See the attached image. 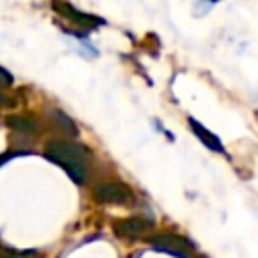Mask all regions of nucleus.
I'll list each match as a JSON object with an SVG mask.
<instances>
[{"mask_svg":"<svg viewBox=\"0 0 258 258\" xmlns=\"http://www.w3.org/2000/svg\"><path fill=\"white\" fill-rule=\"evenodd\" d=\"M14 99H10V97H6V95H2L0 93V107H14Z\"/></svg>","mask_w":258,"mask_h":258,"instance_id":"9b49d317","label":"nucleus"},{"mask_svg":"<svg viewBox=\"0 0 258 258\" xmlns=\"http://www.w3.org/2000/svg\"><path fill=\"white\" fill-rule=\"evenodd\" d=\"M113 234L117 238L123 240H135V238H143L145 234L153 232V222L145 220V218H123L113 222Z\"/></svg>","mask_w":258,"mask_h":258,"instance_id":"20e7f679","label":"nucleus"},{"mask_svg":"<svg viewBox=\"0 0 258 258\" xmlns=\"http://www.w3.org/2000/svg\"><path fill=\"white\" fill-rule=\"evenodd\" d=\"M52 8H54L58 14H62L64 18L73 20V24H77V26L97 28V26L105 24L103 18H97V16H93V14H87V12H81V10H77L75 6H71L69 2H62V0H54V2H52Z\"/></svg>","mask_w":258,"mask_h":258,"instance_id":"39448f33","label":"nucleus"},{"mask_svg":"<svg viewBox=\"0 0 258 258\" xmlns=\"http://www.w3.org/2000/svg\"><path fill=\"white\" fill-rule=\"evenodd\" d=\"M52 123L64 133V135H71V137H77V127L73 123V119L69 115H64L62 111H52Z\"/></svg>","mask_w":258,"mask_h":258,"instance_id":"6e6552de","label":"nucleus"},{"mask_svg":"<svg viewBox=\"0 0 258 258\" xmlns=\"http://www.w3.org/2000/svg\"><path fill=\"white\" fill-rule=\"evenodd\" d=\"M210 2H216V0H210Z\"/></svg>","mask_w":258,"mask_h":258,"instance_id":"f8f14e48","label":"nucleus"},{"mask_svg":"<svg viewBox=\"0 0 258 258\" xmlns=\"http://www.w3.org/2000/svg\"><path fill=\"white\" fill-rule=\"evenodd\" d=\"M4 258H40L36 252H6Z\"/></svg>","mask_w":258,"mask_h":258,"instance_id":"9d476101","label":"nucleus"},{"mask_svg":"<svg viewBox=\"0 0 258 258\" xmlns=\"http://www.w3.org/2000/svg\"><path fill=\"white\" fill-rule=\"evenodd\" d=\"M187 123H189V129L196 133V137H198L208 149H212V151H216V153H224V145H222V141H220V137H218L216 133L208 131V129H206L198 119H194V117H189Z\"/></svg>","mask_w":258,"mask_h":258,"instance_id":"423d86ee","label":"nucleus"},{"mask_svg":"<svg viewBox=\"0 0 258 258\" xmlns=\"http://www.w3.org/2000/svg\"><path fill=\"white\" fill-rule=\"evenodd\" d=\"M6 125L20 131V133H34L38 131V121L32 115H8Z\"/></svg>","mask_w":258,"mask_h":258,"instance_id":"0eeeda50","label":"nucleus"},{"mask_svg":"<svg viewBox=\"0 0 258 258\" xmlns=\"http://www.w3.org/2000/svg\"><path fill=\"white\" fill-rule=\"evenodd\" d=\"M44 155L46 159L62 167L75 183L81 185L87 181L91 169V153L87 147L67 139H50L44 147Z\"/></svg>","mask_w":258,"mask_h":258,"instance_id":"f257e3e1","label":"nucleus"},{"mask_svg":"<svg viewBox=\"0 0 258 258\" xmlns=\"http://www.w3.org/2000/svg\"><path fill=\"white\" fill-rule=\"evenodd\" d=\"M10 85H12V75H10L6 69L0 67V93H2L4 89H8Z\"/></svg>","mask_w":258,"mask_h":258,"instance_id":"1a4fd4ad","label":"nucleus"},{"mask_svg":"<svg viewBox=\"0 0 258 258\" xmlns=\"http://www.w3.org/2000/svg\"><path fill=\"white\" fill-rule=\"evenodd\" d=\"M93 198L99 204H117V206H125L131 204L133 194L131 189L121 183V181H103L93 189Z\"/></svg>","mask_w":258,"mask_h":258,"instance_id":"7ed1b4c3","label":"nucleus"},{"mask_svg":"<svg viewBox=\"0 0 258 258\" xmlns=\"http://www.w3.org/2000/svg\"><path fill=\"white\" fill-rule=\"evenodd\" d=\"M149 244L157 250V252H165L171 254L175 258H191L194 254V246L189 240H185L179 234L173 232H157L149 236Z\"/></svg>","mask_w":258,"mask_h":258,"instance_id":"f03ea898","label":"nucleus"}]
</instances>
